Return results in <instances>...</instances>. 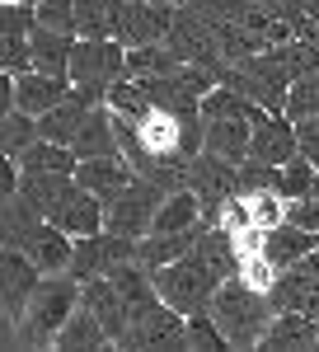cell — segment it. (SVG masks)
Segmentation results:
<instances>
[{
    "mask_svg": "<svg viewBox=\"0 0 319 352\" xmlns=\"http://www.w3.org/2000/svg\"><path fill=\"white\" fill-rule=\"evenodd\" d=\"M267 352H296V348H319V324L300 310H277V320L267 324L263 343Z\"/></svg>",
    "mask_w": 319,
    "mask_h": 352,
    "instance_id": "obj_19",
    "label": "cell"
},
{
    "mask_svg": "<svg viewBox=\"0 0 319 352\" xmlns=\"http://www.w3.org/2000/svg\"><path fill=\"white\" fill-rule=\"evenodd\" d=\"M43 277L47 272L38 268L24 249H5V258H0V300H5V310L10 315H24Z\"/></svg>",
    "mask_w": 319,
    "mask_h": 352,
    "instance_id": "obj_14",
    "label": "cell"
},
{
    "mask_svg": "<svg viewBox=\"0 0 319 352\" xmlns=\"http://www.w3.org/2000/svg\"><path fill=\"white\" fill-rule=\"evenodd\" d=\"M52 348L61 352H85V348H113V338H108V329L99 324V315L85 305V296H80V305L71 310V320L56 329V343Z\"/></svg>",
    "mask_w": 319,
    "mask_h": 352,
    "instance_id": "obj_21",
    "label": "cell"
},
{
    "mask_svg": "<svg viewBox=\"0 0 319 352\" xmlns=\"http://www.w3.org/2000/svg\"><path fill=\"white\" fill-rule=\"evenodd\" d=\"M249 197V217H254V226H263V230H272V226H282L287 221V197L277 188H263V192H244Z\"/></svg>",
    "mask_w": 319,
    "mask_h": 352,
    "instance_id": "obj_32",
    "label": "cell"
},
{
    "mask_svg": "<svg viewBox=\"0 0 319 352\" xmlns=\"http://www.w3.org/2000/svg\"><path fill=\"white\" fill-rule=\"evenodd\" d=\"M85 296V282L71 277V272H47L38 282V292L28 300V310L19 315V343L24 348H52L56 329L71 320V310Z\"/></svg>",
    "mask_w": 319,
    "mask_h": 352,
    "instance_id": "obj_3",
    "label": "cell"
},
{
    "mask_svg": "<svg viewBox=\"0 0 319 352\" xmlns=\"http://www.w3.org/2000/svg\"><path fill=\"white\" fill-rule=\"evenodd\" d=\"M207 268L226 282V277H239V263H244V254H239L235 235L226 230V226H216V221H207V230H202V240H197V249H192Z\"/></svg>",
    "mask_w": 319,
    "mask_h": 352,
    "instance_id": "obj_22",
    "label": "cell"
},
{
    "mask_svg": "<svg viewBox=\"0 0 319 352\" xmlns=\"http://www.w3.org/2000/svg\"><path fill=\"white\" fill-rule=\"evenodd\" d=\"M212 320L230 338V348H258L267 324L277 320V305H272L267 292L249 287L244 277H226L216 300H212Z\"/></svg>",
    "mask_w": 319,
    "mask_h": 352,
    "instance_id": "obj_1",
    "label": "cell"
},
{
    "mask_svg": "<svg viewBox=\"0 0 319 352\" xmlns=\"http://www.w3.org/2000/svg\"><path fill=\"white\" fill-rule=\"evenodd\" d=\"M85 305L99 315V324L108 329L113 348H122V343H127V329H132V315H127L122 292L113 287V277H89V282H85Z\"/></svg>",
    "mask_w": 319,
    "mask_h": 352,
    "instance_id": "obj_15",
    "label": "cell"
},
{
    "mask_svg": "<svg viewBox=\"0 0 319 352\" xmlns=\"http://www.w3.org/2000/svg\"><path fill=\"white\" fill-rule=\"evenodd\" d=\"M188 188L202 197V212L212 221L221 212V202H230L239 192V160H226L216 151H202L197 160L188 164Z\"/></svg>",
    "mask_w": 319,
    "mask_h": 352,
    "instance_id": "obj_11",
    "label": "cell"
},
{
    "mask_svg": "<svg viewBox=\"0 0 319 352\" xmlns=\"http://www.w3.org/2000/svg\"><path fill=\"white\" fill-rule=\"evenodd\" d=\"M24 254L43 272H66V268H71V254H76V235L61 230L56 221H43V226L24 240Z\"/></svg>",
    "mask_w": 319,
    "mask_h": 352,
    "instance_id": "obj_18",
    "label": "cell"
},
{
    "mask_svg": "<svg viewBox=\"0 0 319 352\" xmlns=\"http://www.w3.org/2000/svg\"><path fill=\"white\" fill-rule=\"evenodd\" d=\"M300 155V136H296V122L287 113H258L254 122V136H249V155L244 160L258 164H287Z\"/></svg>",
    "mask_w": 319,
    "mask_h": 352,
    "instance_id": "obj_13",
    "label": "cell"
},
{
    "mask_svg": "<svg viewBox=\"0 0 319 352\" xmlns=\"http://www.w3.org/2000/svg\"><path fill=\"white\" fill-rule=\"evenodd\" d=\"M315 244H319L315 230H305V226H296V221H282V226H272V230H267V249H263V254L287 272L292 263H300Z\"/></svg>",
    "mask_w": 319,
    "mask_h": 352,
    "instance_id": "obj_26",
    "label": "cell"
},
{
    "mask_svg": "<svg viewBox=\"0 0 319 352\" xmlns=\"http://www.w3.org/2000/svg\"><path fill=\"white\" fill-rule=\"evenodd\" d=\"M202 230H207V221H197V226H188V230H164V235L151 230V235H141V244H136V263H146L151 272L164 268V263L192 254L197 240H202Z\"/></svg>",
    "mask_w": 319,
    "mask_h": 352,
    "instance_id": "obj_17",
    "label": "cell"
},
{
    "mask_svg": "<svg viewBox=\"0 0 319 352\" xmlns=\"http://www.w3.org/2000/svg\"><path fill=\"white\" fill-rule=\"evenodd\" d=\"M0 221H5V249H24V240L43 226V212L28 202L24 192H14V197H5V212H0Z\"/></svg>",
    "mask_w": 319,
    "mask_h": 352,
    "instance_id": "obj_28",
    "label": "cell"
},
{
    "mask_svg": "<svg viewBox=\"0 0 319 352\" xmlns=\"http://www.w3.org/2000/svg\"><path fill=\"white\" fill-rule=\"evenodd\" d=\"M164 47L179 56V61H192V66H212L216 76L226 80V52H221V43H216L212 24H207V14L197 10V5H179L174 10V24L164 33Z\"/></svg>",
    "mask_w": 319,
    "mask_h": 352,
    "instance_id": "obj_6",
    "label": "cell"
},
{
    "mask_svg": "<svg viewBox=\"0 0 319 352\" xmlns=\"http://www.w3.org/2000/svg\"><path fill=\"white\" fill-rule=\"evenodd\" d=\"M71 151H76V160L122 155V141H118V127H113V109H108V104H99V109L89 113V122H85V132L71 141Z\"/></svg>",
    "mask_w": 319,
    "mask_h": 352,
    "instance_id": "obj_23",
    "label": "cell"
},
{
    "mask_svg": "<svg viewBox=\"0 0 319 352\" xmlns=\"http://www.w3.org/2000/svg\"><path fill=\"white\" fill-rule=\"evenodd\" d=\"M52 221L61 230H71V235H99L104 230V197H94L89 188H76Z\"/></svg>",
    "mask_w": 319,
    "mask_h": 352,
    "instance_id": "obj_27",
    "label": "cell"
},
{
    "mask_svg": "<svg viewBox=\"0 0 319 352\" xmlns=\"http://www.w3.org/2000/svg\"><path fill=\"white\" fill-rule=\"evenodd\" d=\"M76 179H80V188H89L94 197H104V207H108V202L136 179V169L127 164V155H94V160L76 164Z\"/></svg>",
    "mask_w": 319,
    "mask_h": 352,
    "instance_id": "obj_16",
    "label": "cell"
},
{
    "mask_svg": "<svg viewBox=\"0 0 319 352\" xmlns=\"http://www.w3.org/2000/svg\"><path fill=\"white\" fill-rule=\"evenodd\" d=\"M160 287V296L164 305H174L179 315H197V310H212L216 292H221V277H216L197 254H184V258H174V263H164V268L151 272Z\"/></svg>",
    "mask_w": 319,
    "mask_h": 352,
    "instance_id": "obj_5",
    "label": "cell"
},
{
    "mask_svg": "<svg viewBox=\"0 0 319 352\" xmlns=\"http://www.w3.org/2000/svg\"><path fill=\"white\" fill-rule=\"evenodd\" d=\"M300 10H305L310 19H319V0H300Z\"/></svg>",
    "mask_w": 319,
    "mask_h": 352,
    "instance_id": "obj_39",
    "label": "cell"
},
{
    "mask_svg": "<svg viewBox=\"0 0 319 352\" xmlns=\"http://www.w3.org/2000/svg\"><path fill=\"white\" fill-rule=\"evenodd\" d=\"M287 118H292V122H300V118H319V71L315 76H300V80L292 85Z\"/></svg>",
    "mask_w": 319,
    "mask_h": 352,
    "instance_id": "obj_34",
    "label": "cell"
},
{
    "mask_svg": "<svg viewBox=\"0 0 319 352\" xmlns=\"http://www.w3.org/2000/svg\"><path fill=\"white\" fill-rule=\"evenodd\" d=\"M38 136H43V127H38V118H33V113H24V109H10V113H5V122H0L5 155H19V151H28Z\"/></svg>",
    "mask_w": 319,
    "mask_h": 352,
    "instance_id": "obj_30",
    "label": "cell"
},
{
    "mask_svg": "<svg viewBox=\"0 0 319 352\" xmlns=\"http://www.w3.org/2000/svg\"><path fill=\"white\" fill-rule=\"evenodd\" d=\"M76 188H80L76 174H24V184H19V192H24V197H28V202H33V207H38L47 221L61 212V202H66Z\"/></svg>",
    "mask_w": 319,
    "mask_h": 352,
    "instance_id": "obj_25",
    "label": "cell"
},
{
    "mask_svg": "<svg viewBox=\"0 0 319 352\" xmlns=\"http://www.w3.org/2000/svg\"><path fill=\"white\" fill-rule=\"evenodd\" d=\"M0 66L14 71V76L33 71V43L19 38V33H0Z\"/></svg>",
    "mask_w": 319,
    "mask_h": 352,
    "instance_id": "obj_36",
    "label": "cell"
},
{
    "mask_svg": "<svg viewBox=\"0 0 319 352\" xmlns=\"http://www.w3.org/2000/svg\"><path fill=\"white\" fill-rule=\"evenodd\" d=\"M33 14H38V24H47V28H56V33H71V38H80L76 0H38V5H33Z\"/></svg>",
    "mask_w": 319,
    "mask_h": 352,
    "instance_id": "obj_33",
    "label": "cell"
},
{
    "mask_svg": "<svg viewBox=\"0 0 319 352\" xmlns=\"http://www.w3.org/2000/svg\"><path fill=\"white\" fill-rule=\"evenodd\" d=\"M71 94V76H52V71H24L19 76V94H14V109L33 113V118H43V113L52 109L56 99H66Z\"/></svg>",
    "mask_w": 319,
    "mask_h": 352,
    "instance_id": "obj_20",
    "label": "cell"
},
{
    "mask_svg": "<svg viewBox=\"0 0 319 352\" xmlns=\"http://www.w3.org/2000/svg\"><path fill=\"white\" fill-rule=\"evenodd\" d=\"M226 85H235L244 99H254V104L267 109V113H287L296 80H292V71L277 61V52L263 47V52L244 56V61H230V66H226Z\"/></svg>",
    "mask_w": 319,
    "mask_h": 352,
    "instance_id": "obj_4",
    "label": "cell"
},
{
    "mask_svg": "<svg viewBox=\"0 0 319 352\" xmlns=\"http://www.w3.org/2000/svg\"><path fill=\"white\" fill-rule=\"evenodd\" d=\"M239 277H244L249 287H258V292H272V282L282 277V268H277L267 254H249V258L239 263Z\"/></svg>",
    "mask_w": 319,
    "mask_h": 352,
    "instance_id": "obj_37",
    "label": "cell"
},
{
    "mask_svg": "<svg viewBox=\"0 0 319 352\" xmlns=\"http://www.w3.org/2000/svg\"><path fill=\"white\" fill-rule=\"evenodd\" d=\"M188 338H192V348H207V352L230 348V338L221 333V324L212 320V310H197V315H188Z\"/></svg>",
    "mask_w": 319,
    "mask_h": 352,
    "instance_id": "obj_35",
    "label": "cell"
},
{
    "mask_svg": "<svg viewBox=\"0 0 319 352\" xmlns=\"http://www.w3.org/2000/svg\"><path fill=\"white\" fill-rule=\"evenodd\" d=\"M136 244L132 235H113V230H99V235H76V254H71V277L89 282V277H108V268L136 258Z\"/></svg>",
    "mask_w": 319,
    "mask_h": 352,
    "instance_id": "obj_10",
    "label": "cell"
},
{
    "mask_svg": "<svg viewBox=\"0 0 319 352\" xmlns=\"http://www.w3.org/2000/svg\"><path fill=\"white\" fill-rule=\"evenodd\" d=\"M160 202H164V188H155L151 179L136 174L132 184L104 207V230H113V235H132V240L151 235V221H155Z\"/></svg>",
    "mask_w": 319,
    "mask_h": 352,
    "instance_id": "obj_7",
    "label": "cell"
},
{
    "mask_svg": "<svg viewBox=\"0 0 319 352\" xmlns=\"http://www.w3.org/2000/svg\"><path fill=\"white\" fill-rule=\"evenodd\" d=\"M179 5H160V0H113V38L127 47L164 43V33L174 24Z\"/></svg>",
    "mask_w": 319,
    "mask_h": 352,
    "instance_id": "obj_8",
    "label": "cell"
},
{
    "mask_svg": "<svg viewBox=\"0 0 319 352\" xmlns=\"http://www.w3.org/2000/svg\"><path fill=\"white\" fill-rule=\"evenodd\" d=\"M319 188V169L305 155H296V160L287 164H277V192L292 202V197H305V192H315Z\"/></svg>",
    "mask_w": 319,
    "mask_h": 352,
    "instance_id": "obj_29",
    "label": "cell"
},
{
    "mask_svg": "<svg viewBox=\"0 0 319 352\" xmlns=\"http://www.w3.org/2000/svg\"><path fill=\"white\" fill-rule=\"evenodd\" d=\"M160 5H184V0H160Z\"/></svg>",
    "mask_w": 319,
    "mask_h": 352,
    "instance_id": "obj_40",
    "label": "cell"
},
{
    "mask_svg": "<svg viewBox=\"0 0 319 352\" xmlns=\"http://www.w3.org/2000/svg\"><path fill=\"white\" fill-rule=\"evenodd\" d=\"M122 348H136V352H151V348L184 352V348H192V338H188V315H179L174 305H164V300H160L155 310H146L141 320H132Z\"/></svg>",
    "mask_w": 319,
    "mask_h": 352,
    "instance_id": "obj_12",
    "label": "cell"
},
{
    "mask_svg": "<svg viewBox=\"0 0 319 352\" xmlns=\"http://www.w3.org/2000/svg\"><path fill=\"white\" fill-rule=\"evenodd\" d=\"M272 52H277V61H282L287 71H292V80H300V76H315V71H319V43L292 38V43H277Z\"/></svg>",
    "mask_w": 319,
    "mask_h": 352,
    "instance_id": "obj_31",
    "label": "cell"
},
{
    "mask_svg": "<svg viewBox=\"0 0 319 352\" xmlns=\"http://www.w3.org/2000/svg\"><path fill=\"white\" fill-rule=\"evenodd\" d=\"M258 109L254 99H244L235 85H216L212 94L202 99V127H207V151L226 155V160H244L249 155V136H254V122H258Z\"/></svg>",
    "mask_w": 319,
    "mask_h": 352,
    "instance_id": "obj_2",
    "label": "cell"
},
{
    "mask_svg": "<svg viewBox=\"0 0 319 352\" xmlns=\"http://www.w3.org/2000/svg\"><path fill=\"white\" fill-rule=\"evenodd\" d=\"M296 136H300V155L319 169V118H300L296 122Z\"/></svg>",
    "mask_w": 319,
    "mask_h": 352,
    "instance_id": "obj_38",
    "label": "cell"
},
{
    "mask_svg": "<svg viewBox=\"0 0 319 352\" xmlns=\"http://www.w3.org/2000/svg\"><path fill=\"white\" fill-rule=\"evenodd\" d=\"M28 43H33V71L71 76V52H76V38H71V33H56V28H47V24H33Z\"/></svg>",
    "mask_w": 319,
    "mask_h": 352,
    "instance_id": "obj_24",
    "label": "cell"
},
{
    "mask_svg": "<svg viewBox=\"0 0 319 352\" xmlns=\"http://www.w3.org/2000/svg\"><path fill=\"white\" fill-rule=\"evenodd\" d=\"M127 76V43L118 38H76L71 52V85H113Z\"/></svg>",
    "mask_w": 319,
    "mask_h": 352,
    "instance_id": "obj_9",
    "label": "cell"
}]
</instances>
